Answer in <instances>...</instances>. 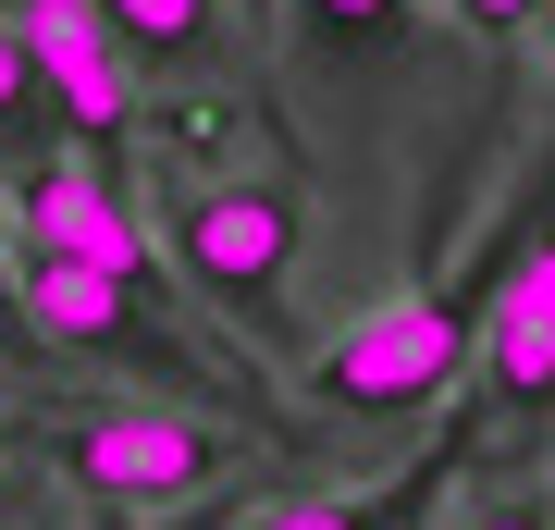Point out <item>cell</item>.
I'll return each instance as SVG.
<instances>
[{
    "mask_svg": "<svg viewBox=\"0 0 555 530\" xmlns=\"http://www.w3.org/2000/svg\"><path fill=\"white\" fill-rule=\"evenodd\" d=\"M469 358H481V309L444 296V284H420V296L358 309L346 334L309 358V408L321 419H420V408H444V395L469 383Z\"/></svg>",
    "mask_w": 555,
    "mask_h": 530,
    "instance_id": "6da1fadb",
    "label": "cell"
},
{
    "mask_svg": "<svg viewBox=\"0 0 555 530\" xmlns=\"http://www.w3.org/2000/svg\"><path fill=\"white\" fill-rule=\"evenodd\" d=\"M50 456L112 518H173V506H198V493L235 481V432L210 408H160V395H137V408H75L50 432Z\"/></svg>",
    "mask_w": 555,
    "mask_h": 530,
    "instance_id": "7a4b0ae2",
    "label": "cell"
},
{
    "mask_svg": "<svg viewBox=\"0 0 555 530\" xmlns=\"http://www.w3.org/2000/svg\"><path fill=\"white\" fill-rule=\"evenodd\" d=\"M297 197L272 173H222L173 197V272L210 296L222 321H247L259 346H284V284H297Z\"/></svg>",
    "mask_w": 555,
    "mask_h": 530,
    "instance_id": "3957f363",
    "label": "cell"
},
{
    "mask_svg": "<svg viewBox=\"0 0 555 530\" xmlns=\"http://www.w3.org/2000/svg\"><path fill=\"white\" fill-rule=\"evenodd\" d=\"M469 419H481V432H531V419H555V173L518 185V247H506L494 296H481Z\"/></svg>",
    "mask_w": 555,
    "mask_h": 530,
    "instance_id": "277c9868",
    "label": "cell"
},
{
    "mask_svg": "<svg viewBox=\"0 0 555 530\" xmlns=\"http://www.w3.org/2000/svg\"><path fill=\"white\" fill-rule=\"evenodd\" d=\"M13 247L25 259H87V272H112V284H160V247H149V222H137V197H124L87 148H50V160H25L13 173Z\"/></svg>",
    "mask_w": 555,
    "mask_h": 530,
    "instance_id": "5b68a950",
    "label": "cell"
},
{
    "mask_svg": "<svg viewBox=\"0 0 555 530\" xmlns=\"http://www.w3.org/2000/svg\"><path fill=\"white\" fill-rule=\"evenodd\" d=\"M25 50H38V87L62 112V137L75 148H124V124H137V62L112 50L100 0H13Z\"/></svg>",
    "mask_w": 555,
    "mask_h": 530,
    "instance_id": "8992f818",
    "label": "cell"
},
{
    "mask_svg": "<svg viewBox=\"0 0 555 530\" xmlns=\"http://www.w3.org/2000/svg\"><path fill=\"white\" fill-rule=\"evenodd\" d=\"M13 259H25V247H13ZM25 321H38L50 358H87V371H160V358H173V346L149 334L137 284L87 272V259H25Z\"/></svg>",
    "mask_w": 555,
    "mask_h": 530,
    "instance_id": "52a82bcc",
    "label": "cell"
},
{
    "mask_svg": "<svg viewBox=\"0 0 555 530\" xmlns=\"http://www.w3.org/2000/svg\"><path fill=\"white\" fill-rule=\"evenodd\" d=\"M469 432H481V419H456L444 444H420L408 469H383V481H358V493H297V506H247V530H433V518H444V493L469 481Z\"/></svg>",
    "mask_w": 555,
    "mask_h": 530,
    "instance_id": "ba28073f",
    "label": "cell"
},
{
    "mask_svg": "<svg viewBox=\"0 0 555 530\" xmlns=\"http://www.w3.org/2000/svg\"><path fill=\"white\" fill-rule=\"evenodd\" d=\"M112 50L137 62L149 87H210L222 50H235V25H222V0H100Z\"/></svg>",
    "mask_w": 555,
    "mask_h": 530,
    "instance_id": "9c48e42d",
    "label": "cell"
},
{
    "mask_svg": "<svg viewBox=\"0 0 555 530\" xmlns=\"http://www.w3.org/2000/svg\"><path fill=\"white\" fill-rule=\"evenodd\" d=\"M50 137H62V112H50V87H38V50H25L13 0H0V173L50 160Z\"/></svg>",
    "mask_w": 555,
    "mask_h": 530,
    "instance_id": "30bf717a",
    "label": "cell"
},
{
    "mask_svg": "<svg viewBox=\"0 0 555 530\" xmlns=\"http://www.w3.org/2000/svg\"><path fill=\"white\" fill-rule=\"evenodd\" d=\"M284 25L321 62H396L408 50V0H284Z\"/></svg>",
    "mask_w": 555,
    "mask_h": 530,
    "instance_id": "8fae6325",
    "label": "cell"
},
{
    "mask_svg": "<svg viewBox=\"0 0 555 530\" xmlns=\"http://www.w3.org/2000/svg\"><path fill=\"white\" fill-rule=\"evenodd\" d=\"M38 321H25V259H13V235H0V371H38Z\"/></svg>",
    "mask_w": 555,
    "mask_h": 530,
    "instance_id": "7c38bea8",
    "label": "cell"
},
{
    "mask_svg": "<svg viewBox=\"0 0 555 530\" xmlns=\"http://www.w3.org/2000/svg\"><path fill=\"white\" fill-rule=\"evenodd\" d=\"M456 25H469V38H518V25H543L555 0H444Z\"/></svg>",
    "mask_w": 555,
    "mask_h": 530,
    "instance_id": "4fadbf2b",
    "label": "cell"
},
{
    "mask_svg": "<svg viewBox=\"0 0 555 530\" xmlns=\"http://www.w3.org/2000/svg\"><path fill=\"white\" fill-rule=\"evenodd\" d=\"M469 530H543V493H494V506H469Z\"/></svg>",
    "mask_w": 555,
    "mask_h": 530,
    "instance_id": "5bb4252c",
    "label": "cell"
},
{
    "mask_svg": "<svg viewBox=\"0 0 555 530\" xmlns=\"http://www.w3.org/2000/svg\"><path fill=\"white\" fill-rule=\"evenodd\" d=\"M100 530H247V518H222V506H173V518H100Z\"/></svg>",
    "mask_w": 555,
    "mask_h": 530,
    "instance_id": "9a60e30c",
    "label": "cell"
},
{
    "mask_svg": "<svg viewBox=\"0 0 555 530\" xmlns=\"http://www.w3.org/2000/svg\"><path fill=\"white\" fill-rule=\"evenodd\" d=\"M0 530H62V518H50V506H25V518H0Z\"/></svg>",
    "mask_w": 555,
    "mask_h": 530,
    "instance_id": "2e32d148",
    "label": "cell"
},
{
    "mask_svg": "<svg viewBox=\"0 0 555 530\" xmlns=\"http://www.w3.org/2000/svg\"><path fill=\"white\" fill-rule=\"evenodd\" d=\"M0 493H13V432H0Z\"/></svg>",
    "mask_w": 555,
    "mask_h": 530,
    "instance_id": "e0dca14e",
    "label": "cell"
},
{
    "mask_svg": "<svg viewBox=\"0 0 555 530\" xmlns=\"http://www.w3.org/2000/svg\"><path fill=\"white\" fill-rule=\"evenodd\" d=\"M543 530H555V493H543Z\"/></svg>",
    "mask_w": 555,
    "mask_h": 530,
    "instance_id": "ac0fdd59",
    "label": "cell"
},
{
    "mask_svg": "<svg viewBox=\"0 0 555 530\" xmlns=\"http://www.w3.org/2000/svg\"><path fill=\"white\" fill-rule=\"evenodd\" d=\"M543 25H555V13H543Z\"/></svg>",
    "mask_w": 555,
    "mask_h": 530,
    "instance_id": "d6986e66",
    "label": "cell"
}]
</instances>
